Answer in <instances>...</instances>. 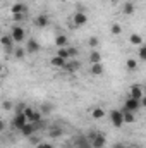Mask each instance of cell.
I'll return each instance as SVG.
<instances>
[{
	"label": "cell",
	"instance_id": "1",
	"mask_svg": "<svg viewBox=\"0 0 146 148\" xmlns=\"http://www.w3.org/2000/svg\"><path fill=\"white\" fill-rule=\"evenodd\" d=\"M28 122H29L28 117H26L23 112H17V114L14 115V119H12V127H14V129H23Z\"/></svg>",
	"mask_w": 146,
	"mask_h": 148
},
{
	"label": "cell",
	"instance_id": "2",
	"mask_svg": "<svg viewBox=\"0 0 146 148\" xmlns=\"http://www.w3.org/2000/svg\"><path fill=\"white\" fill-rule=\"evenodd\" d=\"M110 121L115 127H122L124 126V114L122 110H110Z\"/></svg>",
	"mask_w": 146,
	"mask_h": 148
},
{
	"label": "cell",
	"instance_id": "3",
	"mask_svg": "<svg viewBox=\"0 0 146 148\" xmlns=\"http://www.w3.org/2000/svg\"><path fill=\"white\" fill-rule=\"evenodd\" d=\"M10 36L14 38V41H16V43H21V41H24L26 35H24V29H23L21 26H14V28H12V31H10Z\"/></svg>",
	"mask_w": 146,
	"mask_h": 148
},
{
	"label": "cell",
	"instance_id": "4",
	"mask_svg": "<svg viewBox=\"0 0 146 148\" xmlns=\"http://www.w3.org/2000/svg\"><path fill=\"white\" fill-rule=\"evenodd\" d=\"M139 107H141V100H136L132 97H129L126 100V103H124V109H127V110H131V112H136Z\"/></svg>",
	"mask_w": 146,
	"mask_h": 148
},
{
	"label": "cell",
	"instance_id": "5",
	"mask_svg": "<svg viewBox=\"0 0 146 148\" xmlns=\"http://www.w3.org/2000/svg\"><path fill=\"white\" fill-rule=\"evenodd\" d=\"M36 129H38V126L35 124V122H28L23 129H21V133H23V136H26V138H31L35 133H36Z\"/></svg>",
	"mask_w": 146,
	"mask_h": 148
},
{
	"label": "cell",
	"instance_id": "6",
	"mask_svg": "<svg viewBox=\"0 0 146 148\" xmlns=\"http://www.w3.org/2000/svg\"><path fill=\"white\" fill-rule=\"evenodd\" d=\"M105 143H107V140H105V136H103L102 133H96L95 138L91 140V147L93 148H103L105 147Z\"/></svg>",
	"mask_w": 146,
	"mask_h": 148
},
{
	"label": "cell",
	"instance_id": "7",
	"mask_svg": "<svg viewBox=\"0 0 146 148\" xmlns=\"http://www.w3.org/2000/svg\"><path fill=\"white\" fill-rule=\"evenodd\" d=\"M72 21H74V26H84V24L88 23V17H86L84 12H76Z\"/></svg>",
	"mask_w": 146,
	"mask_h": 148
},
{
	"label": "cell",
	"instance_id": "8",
	"mask_svg": "<svg viewBox=\"0 0 146 148\" xmlns=\"http://www.w3.org/2000/svg\"><path fill=\"white\" fill-rule=\"evenodd\" d=\"M26 52L28 53H36V52H40V43H38L36 40H28V43H26Z\"/></svg>",
	"mask_w": 146,
	"mask_h": 148
},
{
	"label": "cell",
	"instance_id": "9",
	"mask_svg": "<svg viewBox=\"0 0 146 148\" xmlns=\"http://www.w3.org/2000/svg\"><path fill=\"white\" fill-rule=\"evenodd\" d=\"M131 97L136 98V100H141L143 98V88L139 84H132L131 86Z\"/></svg>",
	"mask_w": 146,
	"mask_h": 148
},
{
	"label": "cell",
	"instance_id": "10",
	"mask_svg": "<svg viewBox=\"0 0 146 148\" xmlns=\"http://www.w3.org/2000/svg\"><path fill=\"white\" fill-rule=\"evenodd\" d=\"M67 45H69V38L65 36V35H57V36H55V47L64 48V47H67Z\"/></svg>",
	"mask_w": 146,
	"mask_h": 148
},
{
	"label": "cell",
	"instance_id": "11",
	"mask_svg": "<svg viewBox=\"0 0 146 148\" xmlns=\"http://www.w3.org/2000/svg\"><path fill=\"white\" fill-rule=\"evenodd\" d=\"M50 64H52L53 67H62V69H64V66L67 64V60H65V59H62L60 55H55V57H52Z\"/></svg>",
	"mask_w": 146,
	"mask_h": 148
},
{
	"label": "cell",
	"instance_id": "12",
	"mask_svg": "<svg viewBox=\"0 0 146 148\" xmlns=\"http://www.w3.org/2000/svg\"><path fill=\"white\" fill-rule=\"evenodd\" d=\"M64 69H65L69 74H71V73H76V71L79 69V62H77V60H67V64L64 66Z\"/></svg>",
	"mask_w": 146,
	"mask_h": 148
},
{
	"label": "cell",
	"instance_id": "13",
	"mask_svg": "<svg viewBox=\"0 0 146 148\" xmlns=\"http://www.w3.org/2000/svg\"><path fill=\"white\" fill-rule=\"evenodd\" d=\"M10 10H12V14H24L26 12V5L21 3V2H17V3H14L10 7Z\"/></svg>",
	"mask_w": 146,
	"mask_h": 148
},
{
	"label": "cell",
	"instance_id": "14",
	"mask_svg": "<svg viewBox=\"0 0 146 148\" xmlns=\"http://www.w3.org/2000/svg\"><path fill=\"white\" fill-rule=\"evenodd\" d=\"M36 26L38 28H46V26H48V16L40 14V16L36 17Z\"/></svg>",
	"mask_w": 146,
	"mask_h": 148
},
{
	"label": "cell",
	"instance_id": "15",
	"mask_svg": "<svg viewBox=\"0 0 146 148\" xmlns=\"http://www.w3.org/2000/svg\"><path fill=\"white\" fill-rule=\"evenodd\" d=\"M122 114H124V122L131 124V122H134V121H136V117H134V112L127 110V109H122Z\"/></svg>",
	"mask_w": 146,
	"mask_h": 148
},
{
	"label": "cell",
	"instance_id": "16",
	"mask_svg": "<svg viewBox=\"0 0 146 148\" xmlns=\"http://www.w3.org/2000/svg\"><path fill=\"white\" fill-rule=\"evenodd\" d=\"M122 12H124L126 16L134 14V3H132V2H126V3L122 5Z\"/></svg>",
	"mask_w": 146,
	"mask_h": 148
},
{
	"label": "cell",
	"instance_id": "17",
	"mask_svg": "<svg viewBox=\"0 0 146 148\" xmlns=\"http://www.w3.org/2000/svg\"><path fill=\"white\" fill-rule=\"evenodd\" d=\"M14 38L10 36V35H5V36H2V45L5 47V48H12L14 47Z\"/></svg>",
	"mask_w": 146,
	"mask_h": 148
},
{
	"label": "cell",
	"instance_id": "18",
	"mask_svg": "<svg viewBox=\"0 0 146 148\" xmlns=\"http://www.w3.org/2000/svg\"><path fill=\"white\" fill-rule=\"evenodd\" d=\"M89 62H91V64H100V62H102V55H100V52L93 50V52L89 53Z\"/></svg>",
	"mask_w": 146,
	"mask_h": 148
},
{
	"label": "cell",
	"instance_id": "19",
	"mask_svg": "<svg viewBox=\"0 0 146 148\" xmlns=\"http://www.w3.org/2000/svg\"><path fill=\"white\" fill-rule=\"evenodd\" d=\"M129 41H131L132 45H136V47H141V45H143V38L139 36L138 33H132L131 38H129Z\"/></svg>",
	"mask_w": 146,
	"mask_h": 148
},
{
	"label": "cell",
	"instance_id": "20",
	"mask_svg": "<svg viewBox=\"0 0 146 148\" xmlns=\"http://www.w3.org/2000/svg\"><path fill=\"white\" fill-rule=\"evenodd\" d=\"M103 115H105V110L100 109V107H95V109L91 110V117H93V119H102Z\"/></svg>",
	"mask_w": 146,
	"mask_h": 148
},
{
	"label": "cell",
	"instance_id": "21",
	"mask_svg": "<svg viewBox=\"0 0 146 148\" xmlns=\"http://www.w3.org/2000/svg\"><path fill=\"white\" fill-rule=\"evenodd\" d=\"M62 133H64V129L60 126H53L52 131H50V136L52 138H59V136H62Z\"/></svg>",
	"mask_w": 146,
	"mask_h": 148
},
{
	"label": "cell",
	"instance_id": "22",
	"mask_svg": "<svg viewBox=\"0 0 146 148\" xmlns=\"http://www.w3.org/2000/svg\"><path fill=\"white\" fill-rule=\"evenodd\" d=\"M76 145H77V148H88V140L84 138V136H77L76 140Z\"/></svg>",
	"mask_w": 146,
	"mask_h": 148
},
{
	"label": "cell",
	"instance_id": "23",
	"mask_svg": "<svg viewBox=\"0 0 146 148\" xmlns=\"http://www.w3.org/2000/svg\"><path fill=\"white\" fill-rule=\"evenodd\" d=\"M91 74H93V76H102V74H103V67H102V64H93V67H91Z\"/></svg>",
	"mask_w": 146,
	"mask_h": 148
},
{
	"label": "cell",
	"instance_id": "24",
	"mask_svg": "<svg viewBox=\"0 0 146 148\" xmlns=\"http://www.w3.org/2000/svg\"><path fill=\"white\" fill-rule=\"evenodd\" d=\"M57 55H60L62 59H65V60H71V55H69V48L67 47H64V48H59V53Z\"/></svg>",
	"mask_w": 146,
	"mask_h": 148
},
{
	"label": "cell",
	"instance_id": "25",
	"mask_svg": "<svg viewBox=\"0 0 146 148\" xmlns=\"http://www.w3.org/2000/svg\"><path fill=\"white\" fill-rule=\"evenodd\" d=\"M24 53H26V50H24V48H21V47H16V48H14V57H16V59H19V60H21V59L24 57Z\"/></svg>",
	"mask_w": 146,
	"mask_h": 148
},
{
	"label": "cell",
	"instance_id": "26",
	"mask_svg": "<svg viewBox=\"0 0 146 148\" xmlns=\"http://www.w3.org/2000/svg\"><path fill=\"white\" fill-rule=\"evenodd\" d=\"M126 66H127L129 71H134V69H138V60H136V59H127Z\"/></svg>",
	"mask_w": 146,
	"mask_h": 148
},
{
	"label": "cell",
	"instance_id": "27",
	"mask_svg": "<svg viewBox=\"0 0 146 148\" xmlns=\"http://www.w3.org/2000/svg\"><path fill=\"white\" fill-rule=\"evenodd\" d=\"M110 33H112V35H115V36H119V35L122 33V26H120V24H112Z\"/></svg>",
	"mask_w": 146,
	"mask_h": 148
},
{
	"label": "cell",
	"instance_id": "28",
	"mask_svg": "<svg viewBox=\"0 0 146 148\" xmlns=\"http://www.w3.org/2000/svg\"><path fill=\"white\" fill-rule=\"evenodd\" d=\"M138 57L146 62V45H141V47H139V50H138Z\"/></svg>",
	"mask_w": 146,
	"mask_h": 148
},
{
	"label": "cell",
	"instance_id": "29",
	"mask_svg": "<svg viewBox=\"0 0 146 148\" xmlns=\"http://www.w3.org/2000/svg\"><path fill=\"white\" fill-rule=\"evenodd\" d=\"M88 43H89V47H91V48L95 50V48L98 47V43H100V40H98V38H96V36H91V38H89V40H88Z\"/></svg>",
	"mask_w": 146,
	"mask_h": 148
},
{
	"label": "cell",
	"instance_id": "30",
	"mask_svg": "<svg viewBox=\"0 0 146 148\" xmlns=\"http://www.w3.org/2000/svg\"><path fill=\"white\" fill-rule=\"evenodd\" d=\"M53 110V107H52V105H50V103H43V105H41V114H50V112Z\"/></svg>",
	"mask_w": 146,
	"mask_h": 148
},
{
	"label": "cell",
	"instance_id": "31",
	"mask_svg": "<svg viewBox=\"0 0 146 148\" xmlns=\"http://www.w3.org/2000/svg\"><path fill=\"white\" fill-rule=\"evenodd\" d=\"M69 48V55H71V59H74L76 55H77V48H74V47H67Z\"/></svg>",
	"mask_w": 146,
	"mask_h": 148
},
{
	"label": "cell",
	"instance_id": "32",
	"mask_svg": "<svg viewBox=\"0 0 146 148\" xmlns=\"http://www.w3.org/2000/svg\"><path fill=\"white\" fill-rule=\"evenodd\" d=\"M12 16H14V21H17V23L24 19V14H12Z\"/></svg>",
	"mask_w": 146,
	"mask_h": 148
},
{
	"label": "cell",
	"instance_id": "33",
	"mask_svg": "<svg viewBox=\"0 0 146 148\" xmlns=\"http://www.w3.org/2000/svg\"><path fill=\"white\" fill-rule=\"evenodd\" d=\"M36 148H53L50 143H40V145H36Z\"/></svg>",
	"mask_w": 146,
	"mask_h": 148
},
{
	"label": "cell",
	"instance_id": "34",
	"mask_svg": "<svg viewBox=\"0 0 146 148\" xmlns=\"http://www.w3.org/2000/svg\"><path fill=\"white\" fill-rule=\"evenodd\" d=\"M3 109H5V110H10V109H12V103H10V102H3Z\"/></svg>",
	"mask_w": 146,
	"mask_h": 148
},
{
	"label": "cell",
	"instance_id": "35",
	"mask_svg": "<svg viewBox=\"0 0 146 148\" xmlns=\"http://www.w3.org/2000/svg\"><path fill=\"white\" fill-rule=\"evenodd\" d=\"M141 105H143V107H146V97H143V98H141Z\"/></svg>",
	"mask_w": 146,
	"mask_h": 148
},
{
	"label": "cell",
	"instance_id": "36",
	"mask_svg": "<svg viewBox=\"0 0 146 148\" xmlns=\"http://www.w3.org/2000/svg\"><path fill=\"white\" fill-rule=\"evenodd\" d=\"M113 148H127V147H124V145H120V143H117V145H113Z\"/></svg>",
	"mask_w": 146,
	"mask_h": 148
}]
</instances>
